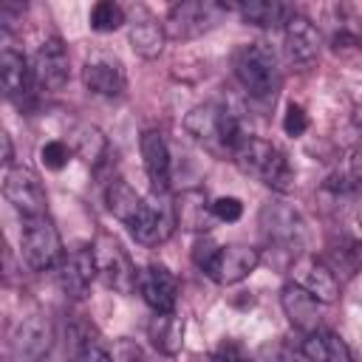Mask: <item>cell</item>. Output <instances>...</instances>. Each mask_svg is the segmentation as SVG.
<instances>
[{"label":"cell","instance_id":"obj_13","mask_svg":"<svg viewBox=\"0 0 362 362\" xmlns=\"http://www.w3.org/2000/svg\"><path fill=\"white\" fill-rule=\"evenodd\" d=\"M291 283L303 286L308 294H314L320 303H334L339 297V280L331 272L328 263L311 257V255H300L291 266Z\"/></svg>","mask_w":362,"mask_h":362},{"label":"cell","instance_id":"obj_28","mask_svg":"<svg viewBox=\"0 0 362 362\" xmlns=\"http://www.w3.org/2000/svg\"><path fill=\"white\" fill-rule=\"evenodd\" d=\"M122 23H124V8L119 3H113V0L93 3V8H90V28L93 31L107 34V31H116Z\"/></svg>","mask_w":362,"mask_h":362},{"label":"cell","instance_id":"obj_14","mask_svg":"<svg viewBox=\"0 0 362 362\" xmlns=\"http://www.w3.org/2000/svg\"><path fill=\"white\" fill-rule=\"evenodd\" d=\"M48 345H51L48 320L40 314L25 317L11 334V362H42Z\"/></svg>","mask_w":362,"mask_h":362},{"label":"cell","instance_id":"obj_34","mask_svg":"<svg viewBox=\"0 0 362 362\" xmlns=\"http://www.w3.org/2000/svg\"><path fill=\"white\" fill-rule=\"evenodd\" d=\"M113 362H147V359L133 339H119L113 345Z\"/></svg>","mask_w":362,"mask_h":362},{"label":"cell","instance_id":"obj_35","mask_svg":"<svg viewBox=\"0 0 362 362\" xmlns=\"http://www.w3.org/2000/svg\"><path fill=\"white\" fill-rule=\"evenodd\" d=\"M76 362H113V356L107 351H102L99 345H85L76 356Z\"/></svg>","mask_w":362,"mask_h":362},{"label":"cell","instance_id":"obj_17","mask_svg":"<svg viewBox=\"0 0 362 362\" xmlns=\"http://www.w3.org/2000/svg\"><path fill=\"white\" fill-rule=\"evenodd\" d=\"M283 37H286V54L294 65H311L320 54V31L317 25L303 17V14H294L286 28H283Z\"/></svg>","mask_w":362,"mask_h":362},{"label":"cell","instance_id":"obj_3","mask_svg":"<svg viewBox=\"0 0 362 362\" xmlns=\"http://www.w3.org/2000/svg\"><path fill=\"white\" fill-rule=\"evenodd\" d=\"M235 76L252 96H274L280 88V65L269 45L249 42L235 51Z\"/></svg>","mask_w":362,"mask_h":362},{"label":"cell","instance_id":"obj_32","mask_svg":"<svg viewBox=\"0 0 362 362\" xmlns=\"http://www.w3.org/2000/svg\"><path fill=\"white\" fill-rule=\"evenodd\" d=\"M198 362H249V356L243 354L240 345H235V342H223L215 354H209V356H204V359H198Z\"/></svg>","mask_w":362,"mask_h":362},{"label":"cell","instance_id":"obj_33","mask_svg":"<svg viewBox=\"0 0 362 362\" xmlns=\"http://www.w3.org/2000/svg\"><path fill=\"white\" fill-rule=\"evenodd\" d=\"M221 246L212 240V238H198L195 240V246H192V260H195V266L204 272L206 266H209V260L215 257V252H218Z\"/></svg>","mask_w":362,"mask_h":362},{"label":"cell","instance_id":"obj_5","mask_svg":"<svg viewBox=\"0 0 362 362\" xmlns=\"http://www.w3.org/2000/svg\"><path fill=\"white\" fill-rule=\"evenodd\" d=\"M232 6L226 3H215V0H181L167 11L164 20V31L173 40H192L201 37L204 31L215 28L221 23V17L229 11Z\"/></svg>","mask_w":362,"mask_h":362},{"label":"cell","instance_id":"obj_25","mask_svg":"<svg viewBox=\"0 0 362 362\" xmlns=\"http://www.w3.org/2000/svg\"><path fill=\"white\" fill-rule=\"evenodd\" d=\"M127 40H130V48H133L139 57L153 59V57L161 54L164 40H167V31H164V23H158V20H153L150 14H144L141 20L130 23Z\"/></svg>","mask_w":362,"mask_h":362},{"label":"cell","instance_id":"obj_6","mask_svg":"<svg viewBox=\"0 0 362 362\" xmlns=\"http://www.w3.org/2000/svg\"><path fill=\"white\" fill-rule=\"evenodd\" d=\"M90 249H93V260H96V277L107 288L122 291V294H130L133 288H139V272L116 238L99 235Z\"/></svg>","mask_w":362,"mask_h":362},{"label":"cell","instance_id":"obj_7","mask_svg":"<svg viewBox=\"0 0 362 362\" xmlns=\"http://www.w3.org/2000/svg\"><path fill=\"white\" fill-rule=\"evenodd\" d=\"M260 232L280 252L297 255L305 246V221L288 204H266L260 209Z\"/></svg>","mask_w":362,"mask_h":362},{"label":"cell","instance_id":"obj_38","mask_svg":"<svg viewBox=\"0 0 362 362\" xmlns=\"http://www.w3.org/2000/svg\"><path fill=\"white\" fill-rule=\"evenodd\" d=\"M351 170H354V178L362 181V147L354 153V158H351Z\"/></svg>","mask_w":362,"mask_h":362},{"label":"cell","instance_id":"obj_4","mask_svg":"<svg viewBox=\"0 0 362 362\" xmlns=\"http://www.w3.org/2000/svg\"><path fill=\"white\" fill-rule=\"evenodd\" d=\"M20 249L23 260L34 272H45L62 263V240L57 226L48 221V215L37 218H23V232H20Z\"/></svg>","mask_w":362,"mask_h":362},{"label":"cell","instance_id":"obj_22","mask_svg":"<svg viewBox=\"0 0 362 362\" xmlns=\"http://www.w3.org/2000/svg\"><path fill=\"white\" fill-rule=\"evenodd\" d=\"M147 337L158 354L175 356L184 345V320L178 317V311H156L147 322Z\"/></svg>","mask_w":362,"mask_h":362},{"label":"cell","instance_id":"obj_21","mask_svg":"<svg viewBox=\"0 0 362 362\" xmlns=\"http://www.w3.org/2000/svg\"><path fill=\"white\" fill-rule=\"evenodd\" d=\"M0 82L8 99H25L31 93V82H34V68L28 65V59L14 51V48H3L0 54Z\"/></svg>","mask_w":362,"mask_h":362},{"label":"cell","instance_id":"obj_12","mask_svg":"<svg viewBox=\"0 0 362 362\" xmlns=\"http://www.w3.org/2000/svg\"><path fill=\"white\" fill-rule=\"evenodd\" d=\"M31 68H34V82L42 90H62L68 85V76H71V62H68L65 42L59 37L45 40L37 48V57H34Z\"/></svg>","mask_w":362,"mask_h":362},{"label":"cell","instance_id":"obj_1","mask_svg":"<svg viewBox=\"0 0 362 362\" xmlns=\"http://www.w3.org/2000/svg\"><path fill=\"white\" fill-rule=\"evenodd\" d=\"M232 161L246 173L263 181L277 192H288L294 187V167L288 164L286 153H280L272 141L257 136H243L240 144L232 150Z\"/></svg>","mask_w":362,"mask_h":362},{"label":"cell","instance_id":"obj_15","mask_svg":"<svg viewBox=\"0 0 362 362\" xmlns=\"http://www.w3.org/2000/svg\"><path fill=\"white\" fill-rule=\"evenodd\" d=\"M96 277V260L90 246H79L68 252L59 263V286L71 300H82Z\"/></svg>","mask_w":362,"mask_h":362},{"label":"cell","instance_id":"obj_37","mask_svg":"<svg viewBox=\"0 0 362 362\" xmlns=\"http://www.w3.org/2000/svg\"><path fill=\"white\" fill-rule=\"evenodd\" d=\"M0 144H3L0 161H3V167L8 170V167H14V164H11V161H14V153H11V139H8V133H0Z\"/></svg>","mask_w":362,"mask_h":362},{"label":"cell","instance_id":"obj_26","mask_svg":"<svg viewBox=\"0 0 362 362\" xmlns=\"http://www.w3.org/2000/svg\"><path fill=\"white\" fill-rule=\"evenodd\" d=\"M308 362H351V354L345 342L331 331H314L305 334V342L300 345Z\"/></svg>","mask_w":362,"mask_h":362},{"label":"cell","instance_id":"obj_31","mask_svg":"<svg viewBox=\"0 0 362 362\" xmlns=\"http://www.w3.org/2000/svg\"><path fill=\"white\" fill-rule=\"evenodd\" d=\"M283 130L288 136H303L308 130V116L300 105H288L286 107V116H283Z\"/></svg>","mask_w":362,"mask_h":362},{"label":"cell","instance_id":"obj_39","mask_svg":"<svg viewBox=\"0 0 362 362\" xmlns=\"http://www.w3.org/2000/svg\"><path fill=\"white\" fill-rule=\"evenodd\" d=\"M354 269L362 272V243H354Z\"/></svg>","mask_w":362,"mask_h":362},{"label":"cell","instance_id":"obj_16","mask_svg":"<svg viewBox=\"0 0 362 362\" xmlns=\"http://www.w3.org/2000/svg\"><path fill=\"white\" fill-rule=\"evenodd\" d=\"M280 305H283V314L288 317V322L303 331V334H314L320 331V300L314 294H308L303 286L297 283H286L283 291H280Z\"/></svg>","mask_w":362,"mask_h":362},{"label":"cell","instance_id":"obj_8","mask_svg":"<svg viewBox=\"0 0 362 362\" xmlns=\"http://www.w3.org/2000/svg\"><path fill=\"white\" fill-rule=\"evenodd\" d=\"M175 226H178L175 201L167 192H150L144 198L141 215H139V221L133 223L130 232L141 246H156V243H164L173 235Z\"/></svg>","mask_w":362,"mask_h":362},{"label":"cell","instance_id":"obj_36","mask_svg":"<svg viewBox=\"0 0 362 362\" xmlns=\"http://www.w3.org/2000/svg\"><path fill=\"white\" fill-rule=\"evenodd\" d=\"M23 6L20 3H6L3 8H0V23H3V28H11L17 20H23Z\"/></svg>","mask_w":362,"mask_h":362},{"label":"cell","instance_id":"obj_27","mask_svg":"<svg viewBox=\"0 0 362 362\" xmlns=\"http://www.w3.org/2000/svg\"><path fill=\"white\" fill-rule=\"evenodd\" d=\"M74 147H76V153H79L88 164H93V167L107 156V139H105L96 127H90V124H82V127L74 133Z\"/></svg>","mask_w":362,"mask_h":362},{"label":"cell","instance_id":"obj_10","mask_svg":"<svg viewBox=\"0 0 362 362\" xmlns=\"http://www.w3.org/2000/svg\"><path fill=\"white\" fill-rule=\"evenodd\" d=\"M82 82L90 93L96 96H122L124 93V65L119 62L116 54H107V51H93L85 65H82Z\"/></svg>","mask_w":362,"mask_h":362},{"label":"cell","instance_id":"obj_19","mask_svg":"<svg viewBox=\"0 0 362 362\" xmlns=\"http://www.w3.org/2000/svg\"><path fill=\"white\" fill-rule=\"evenodd\" d=\"M139 147H141V158H144V170H147L153 192H167L170 189V150H167L164 136L158 130H144Z\"/></svg>","mask_w":362,"mask_h":362},{"label":"cell","instance_id":"obj_9","mask_svg":"<svg viewBox=\"0 0 362 362\" xmlns=\"http://www.w3.org/2000/svg\"><path fill=\"white\" fill-rule=\"evenodd\" d=\"M3 195L23 218L45 215V204H48L45 187L40 175L28 167H8L3 173Z\"/></svg>","mask_w":362,"mask_h":362},{"label":"cell","instance_id":"obj_20","mask_svg":"<svg viewBox=\"0 0 362 362\" xmlns=\"http://www.w3.org/2000/svg\"><path fill=\"white\" fill-rule=\"evenodd\" d=\"M175 221L187 232H209L212 223L218 221L212 212V204L206 201L204 189H184L175 198Z\"/></svg>","mask_w":362,"mask_h":362},{"label":"cell","instance_id":"obj_2","mask_svg":"<svg viewBox=\"0 0 362 362\" xmlns=\"http://www.w3.org/2000/svg\"><path fill=\"white\" fill-rule=\"evenodd\" d=\"M184 127L204 147L218 150V153H229V156H232V150L243 139V130H240L238 119L229 110L215 107V105H198V107H192L184 116Z\"/></svg>","mask_w":362,"mask_h":362},{"label":"cell","instance_id":"obj_11","mask_svg":"<svg viewBox=\"0 0 362 362\" xmlns=\"http://www.w3.org/2000/svg\"><path fill=\"white\" fill-rule=\"evenodd\" d=\"M260 263V252L255 246H246V243H229V246H221L215 252V257L209 260V266L204 269L215 283L221 286H232V283H240L243 277H249Z\"/></svg>","mask_w":362,"mask_h":362},{"label":"cell","instance_id":"obj_30","mask_svg":"<svg viewBox=\"0 0 362 362\" xmlns=\"http://www.w3.org/2000/svg\"><path fill=\"white\" fill-rule=\"evenodd\" d=\"M212 212H215L218 221L232 223V221H238L243 215V204L238 198H232V195H223V198H215L212 201Z\"/></svg>","mask_w":362,"mask_h":362},{"label":"cell","instance_id":"obj_29","mask_svg":"<svg viewBox=\"0 0 362 362\" xmlns=\"http://www.w3.org/2000/svg\"><path fill=\"white\" fill-rule=\"evenodd\" d=\"M68 158H71V147H68L65 141H59V139L45 141V144L40 147V161H42L48 170H62V167L68 164Z\"/></svg>","mask_w":362,"mask_h":362},{"label":"cell","instance_id":"obj_24","mask_svg":"<svg viewBox=\"0 0 362 362\" xmlns=\"http://www.w3.org/2000/svg\"><path fill=\"white\" fill-rule=\"evenodd\" d=\"M105 201H107L110 215H113L116 221H122L124 226H130V229H133V223H136V221H139V215H141L144 198H141V195H139L127 181L113 178V181L107 184V189H105Z\"/></svg>","mask_w":362,"mask_h":362},{"label":"cell","instance_id":"obj_23","mask_svg":"<svg viewBox=\"0 0 362 362\" xmlns=\"http://www.w3.org/2000/svg\"><path fill=\"white\" fill-rule=\"evenodd\" d=\"M238 8L240 20L249 25H260V28H286V23L294 17V8L277 0H249V3H238L232 6Z\"/></svg>","mask_w":362,"mask_h":362},{"label":"cell","instance_id":"obj_18","mask_svg":"<svg viewBox=\"0 0 362 362\" xmlns=\"http://www.w3.org/2000/svg\"><path fill=\"white\" fill-rule=\"evenodd\" d=\"M139 291L153 311H175L178 280L164 266H147L139 272Z\"/></svg>","mask_w":362,"mask_h":362}]
</instances>
